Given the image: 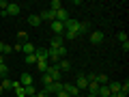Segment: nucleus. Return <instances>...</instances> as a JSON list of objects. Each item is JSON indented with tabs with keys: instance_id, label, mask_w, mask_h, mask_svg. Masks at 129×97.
Returning a JSON list of instances; mask_svg holds the SVG:
<instances>
[{
	"instance_id": "nucleus-1",
	"label": "nucleus",
	"mask_w": 129,
	"mask_h": 97,
	"mask_svg": "<svg viewBox=\"0 0 129 97\" xmlns=\"http://www.w3.org/2000/svg\"><path fill=\"white\" fill-rule=\"evenodd\" d=\"M64 56H67V47L64 45H60V47H56V50H50V47H47V60H52V63H58L60 58H64Z\"/></svg>"
},
{
	"instance_id": "nucleus-2",
	"label": "nucleus",
	"mask_w": 129,
	"mask_h": 97,
	"mask_svg": "<svg viewBox=\"0 0 129 97\" xmlns=\"http://www.w3.org/2000/svg\"><path fill=\"white\" fill-rule=\"evenodd\" d=\"M19 13H22V7H19L17 2H9V5H7V9L0 11V15H2V17H9V15H19Z\"/></svg>"
},
{
	"instance_id": "nucleus-3",
	"label": "nucleus",
	"mask_w": 129,
	"mask_h": 97,
	"mask_svg": "<svg viewBox=\"0 0 129 97\" xmlns=\"http://www.w3.org/2000/svg\"><path fill=\"white\" fill-rule=\"evenodd\" d=\"M43 91H45L47 95H56V93L62 91V82H50V84H45V86H43Z\"/></svg>"
},
{
	"instance_id": "nucleus-4",
	"label": "nucleus",
	"mask_w": 129,
	"mask_h": 97,
	"mask_svg": "<svg viewBox=\"0 0 129 97\" xmlns=\"http://www.w3.org/2000/svg\"><path fill=\"white\" fill-rule=\"evenodd\" d=\"M67 30H69V32H78V35H80V22L73 19V17H69L67 22H64V32H67Z\"/></svg>"
},
{
	"instance_id": "nucleus-5",
	"label": "nucleus",
	"mask_w": 129,
	"mask_h": 97,
	"mask_svg": "<svg viewBox=\"0 0 129 97\" xmlns=\"http://www.w3.org/2000/svg\"><path fill=\"white\" fill-rule=\"evenodd\" d=\"M47 76H50L52 80H54V82H60V78H62V74H60V69L58 67H56V65H50V67H47V71H45Z\"/></svg>"
},
{
	"instance_id": "nucleus-6",
	"label": "nucleus",
	"mask_w": 129,
	"mask_h": 97,
	"mask_svg": "<svg viewBox=\"0 0 129 97\" xmlns=\"http://www.w3.org/2000/svg\"><path fill=\"white\" fill-rule=\"evenodd\" d=\"M75 86H78V91H80V93H82V91H86V86H88L86 74H78V76H75Z\"/></svg>"
},
{
	"instance_id": "nucleus-7",
	"label": "nucleus",
	"mask_w": 129,
	"mask_h": 97,
	"mask_svg": "<svg viewBox=\"0 0 129 97\" xmlns=\"http://www.w3.org/2000/svg\"><path fill=\"white\" fill-rule=\"evenodd\" d=\"M50 28H52V32H54V37H62V35H64V24L56 22V19L50 24Z\"/></svg>"
},
{
	"instance_id": "nucleus-8",
	"label": "nucleus",
	"mask_w": 129,
	"mask_h": 97,
	"mask_svg": "<svg viewBox=\"0 0 129 97\" xmlns=\"http://www.w3.org/2000/svg\"><path fill=\"white\" fill-rule=\"evenodd\" d=\"M62 91H64V93H69L71 97H78V95H80L78 86H75L73 82H67V84H62Z\"/></svg>"
},
{
	"instance_id": "nucleus-9",
	"label": "nucleus",
	"mask_w": 129,
	"mask_h": 97,
	"mask_svg": "<svg viewBox=\"0 0 129 97\" xmlns=\"http://www.w3.org/2000/svg\"><path fill=\"white\" fill-rule=\"evenodd\" d=\"M39 17H41V22H54V11L52 9H43L41 13H39Z\"/></svg>"
},
{
	"instance_id": "nucleus-10",
	"label": "nucleus",
	"mask_w": 129,
	"mask_h": 97,
	"mask_svg": "<svg viewBox=\"0 0 129 97\" xmlns=\"http://www.w3.org/2000/svg\"><path fill=\"white\" fill-rule=\"evenodd\" d=\"M106 39V35H103L101 30H95V32H90V43H95V45H99V43Z\"/></svg>"
},
{
	"instance_id": "nucleus-11",
	"label": "nucleus",
	"mask_w": 129,
	"mask_h": 97,
	"mask_svg": "<svg viewBox=\"0 0 129 97\" xmlns=\"http://www.w3.org/2000/svg\"><path fill=\"white\" fill-rule=\"evenodd\" d=\"M56 67H58V69H60V74H67V71L71 69V63H69V60H67V58H60L58 63H56Z\"/></svg>"
},
{
	"instance_id": "nucleus-12",
	"label": "nucleus",
	"mask_w": 129,
	"mask_h": 97,
	"mask_svg": "<svg viewBox=\"0 0 129 97\" xmlns=\"http://www.w3.org/2000/svg\"><path fill=\"white\" fill-rule=\"evenodd\" d=\"M35 50H37V45H35V43H30V41L22 43V52H24V56H28V54H35Z\"/></svg>"
},
{
	"instance_id": "nucleus-13",
	"label": "nucleus",
	"mask_w": 129,
	"mask_h": 97,
	"mask_svg": "<svg viewBox=\"0 0 129 97\" xmlns=\"http://www.w3.org/2000/svg\"><path fill=\"white\" fill-rule=\"evenodd\" d=\"M35 65H37V69H39V74H45V71H47V67H50V60H37V63H35Z\"/></svg>"
},
{
	"instance_id": "nucleus-14",
	"label": "nucleus",
	"mask_w": 129,
	"mask_h": 97,
	"mask_svg": "<svg viewBox=\"0 0 129 97\" xmlns=\"http://www.w3.org/2000/svg\"><path fill=\"white\" fill-rule=\"evenodd\" d=\"M60 45H64V39L62 37H54L50 41V50H56V47H60Z\"/></svg>"
},
{
	"instance_id": "nucleus-15",
	"label": "nucleus",
	"mask_w": 129,
	"mask_h": 97,
	"mask_svg": "<svg viewBox=\"0 0 129 97\" xmlns=\"http://www.w3.org/2000/svg\"><path fill=\"white\" fill-rule=\"evenodd\" d=\"M35 56H37V60H47V50L45 47H37L35 50Z\"/></svg>"
},
{
	"instance_id": "nucleus-16",
	"label": "nucleus",
	"mask_w": 129,
	"mask_h": 97,
	"mask_svg": "<svg viewBox=\"0 0 129 97\" xmlns=\"http://www.w3.org/2000/svg\"><path fill=\"white\" fill-rule=\"evenodd\" d=\"M0 86H2V91H5V93H9V91H11V86H13V80L2 78V80H0Z\"/></svg>"
},
{
	"instance_id": "nucleus-17",
	"label": "nucleus",
	"mask_w": 129,
	"mask_h": 97,
	"mask_svg": "<svg viewBox=\"0 0 129 97\" xmlns=\"http://www.w3.org/2000/svg\"><path fill=\"white\" fill-rule=\"evenodd\" d=\"M95 82L99 84V86H103V84H108L110 80H108V76H106V74H95Z\"/></svg>"
},
{
	"instance_id": "nucleus-18",
	"label": "nucleus",
	"mask_w": 129,
	"mask_h": 97,
	"mask_svg": "<svg viewBox=\"0 0 129 97\" xmlns=\"http://www.w3.org/2000/svg\"><path fill=\"white\" fill-rule=\"evenodd\" d=\"M19 84H22V86H32V76H30V74H22Z\"/></svg>"
},
{
	"instance_id": "nucleus-19",
	"label": "nucleus",
	"mask_w": 129,
	"mask_h": 97,
	"mask_svg": "<svg viewBox=\"0 0 129 97\" xmlns=\"http://www.w3.org/2000/svg\"><path fill=\"white\" fill-rule=\"evenodd\" d=\"M28 24H30V26H41V17H39L37 13L28 15Z\"/></svg>"
},
{
	"instance_id": "nucleus-20",
	"label": "nucleus",
	"mask_w": 129,
	"mask_h": 97,
	"mask_svg": "<svg viewBox=\"0 0 129 97\" xmlns=\"http://www.w3.org/2000/svg\"><path fill=\"white\" fill-rule=\"evenodd\" d=\"M110 88H108V84H103V86H99V91H97V97H110Z\"/></svg>"
},
{
	"instance_id": "nucleus-21",
	"label": "nucleus",
	"mask_w": 129,
	"mask_h": 97,
	"mask_svg": "<svg viewBox=\"0 0 129 97\" xmlns=\"http://www.w3.org/2000/svg\"><path fill=\"white\" fill-rule=\"evenodd\" d=\"M86 91H88V95H97V91H99V84H97V82H88Z\"/></svg>"
},
{
	"instance_id": "nucleus-22",
	"label": "nucleus",
	"mask_w": 129,
	"mask_h": 97,
	"mask_svg": "<svg viewBox=\"0 0 129 97\" xmlns=\"http://www.w3.org/2000/svg\"><path fill=\"white\" fill-rule=\"evenodd\" d=\"M108 88H110L112 95H116V93L120 91V82H108Z\"/></svg>"
},
{
	"instance_id": "nucleus-23",
	"label": "nucleus",
	"mask_w": 129,
	"mask_h": 97,
	"mask_svg": "<svg viewBox=\"0 0 129 97\" xmlns=\"http://www.w3.org/2000/svg\"><path fill=\"white\" fill-rule=\"evenodd\" d=\"M50 9L54 11V13H56L58 9H62V5H60V0H52V2H50Z\"/></svg>"
},
{
	"instance_id": "nucleus-24",
	"label": "nucleus",
	"mask_w": 129,
	"mask_h": 97,
	"mask_svg": "<svg viewBox=\"0 0 129 97\" xmlns=\"http://www.w3.org/2000/svg\"><path fill=\"white\" fill-rule=\"evenodd\" d=\"M24 91H26V97H35L37 88H35V84H32V86H24Z\"/></svg>"
},
{
	"instance_id": "nucleus-25",
	"label": "nucleus",
	"mask_w": 129,
	"mask_h": 97,
	"mask_svg": "<svg viewBox=\"0 0 129 97\" xmlns=\"http://www.w3.org/2000/svg\"><path fill=\"white\" fill-rule=\"evenodd\" d=\"M17 39H19V43H26L28 41V32L26 30H19L17 32Z\"/></svg>"
},
{
	"instance_id": "nucleus-26",
	"label": "nucleus",
	"mask_w": 129,
	"mask_h": 97,
	"mask_svg": "<svg viewBox=\"0 0 129 97\" xmlns=\"http://www.w3.org/2000/svg\"><path fill=\"white\" fill-rule=\"evenodd\" d=\"M88 28H90V26H88V22H80V35H86Z\"/></svg>"
},
{
	"instance_id": "nucleus-27",
	"label": "nucleus",
	"mask_w": 129,
	"mask_h": 97,
	"mask_svg": "<svg viewBox=\"0 0 129 97\" xmlns=\"http://www.w3.org/2000/svg\"><path fill=\"white\" fill-rule=\"evenodd\" d=\"M24 60H26L28 65H35V63H37V56H35V54H28V56H24Z\"/></svg>"
},
{
	"instance_id": "nucleus-28",
	"label": "nucleus",
	"mask_w": 129,
	"mask_h": 97,
	"mask_svg": "<svg viewBox=\"0 0 129 97\" xmlns=\"http://www.w3.org/2000/svg\"><path fill=\"white\" fill-rule=\"evenodd\" d=\"M7 74H9V67L2 63V65H0V78H7Z\"/></svg>"
},
{
	"instance_id": "nucleus-29",
	"label": "nucleus",
	"mask_w": 129,
	"mask_h": 97,
	"mask_svg": "<svg viewBox=\"0 0 129 97\" xmlns=\"http://www.w3.org/2000/svg\"><path fill=\"white\" fill-rule=\"evenodd\" d=\"M41 80H43V86H45V84H50V82H54V80H52L47 74H43V76H41Z\"/></svg>"
},
{
	"instance_id": "nucleus-30",
	"label": "nucleus",
	"mask_w": 129,
	"mask_h": 97,
	"mask_svg": "<svg viewBox=\"0 0 129 97\" xmlns=\"http://www.w3.org/2000/svg\"><path fill=\"white\" fill-rule=\"evenodd\" d=\"M118 41H120V43H125V41H127V35H125V32H123V30H120V32H118Z\"/></svg>"
},
{
	"instance_id": "nucleus-31",
	"label": "nucleus",
	"mask_w": 129,
	"mask_h": 97,
	"mask_svg": "<svg viewBox=\"0 0 129 97\" xmlns=\"http://www.w3.org/2000/svg\"><path fill=\"white\" fill-rule=\"evenodd\" d=\"M54 97H71V95H69V93H64V91H60V93H56Z\"/></svg>"
},
{
	"instance_id": "nucleus-32",
	"label": "nucleus",
	"mask_w": 129,
	"mask_h": 97,
	"mask_svg": "<svg viewBox=\"0 0 129 97\" xmlns=\"http://www.w3.org/2000/svg\"><path fill=\"white\" fill-rule=\"evenodd\" d=\"M35 97H50V95H47L45 91H41V93H35Z\"/></svg>"
},
{
	"instance_id": "nucleus-33",
	"label": "nucleus",
	"mask_w": 129,
	"mask_h": 97,
	"mask_svg": "<svg viewBox=\"0 0 129 97\" xmlns=\"http://www.w3.org/2000/svg\"><path fill=\"white\" fill-rule=\"evenodd\" d=\"M5 45H7V43H2V41H0V54H2V56H5Z\"/></svg>"
},
{
	"instance_id": "nucleus-34",
	"label": "nucleus",
	"mask_w": 129,
	"mask_h": 97,
	"mask_svg": "<svg viewBox=\"0 0 129 97\" xmlns=\"http://www.w3.org/2000/svg\"><path fill=\"white\" fill-rule=\"evenodd\" d=\"M2 63H5V56H2V54H0V65H2Z\"/></svg>"
},
{
	"instance_id": "nucleus-35",
	"label": "nucleus",
	"mask_w": 129,
	"mask_h": 97,
	"mask_svg": "<svg viewBox=\"0 0 129 97\" xmlns=\"http://www.w3.org/2000/svg\"><path fill=\"white\" fill-rule=\"evenodd\" d=\"M110 97H123V95H118V93H116V95H110Z\"/></svg>"
},
{
	"instance_id": "nucleus-36",
	"label": "nucleus",
	"mask_w": 129,
	"mask_h": 97,
	"mask_svg": "<svg viewBox=\"0 0 129 97\" xmlns=\"http://www.w3.org/2000/svg\"><path fill=\"white\" fill-rule=\"evenodd\" d=\"M0 95H5V91H2V86H0Z\"/></svg>"
},
{
	"instance_id": "nucleus-37",
	"label": "nucleus",
	"mask_w": 129,
	"mask_h": 97,
	"mask_svg": "<svg viewBox=\"0 0 129 97\" xmlns=\"http://www.w3.org/2000/svg\"><path fill=\"white\" fill-rule=\"evenodd\" d=\"M86 97H97V95H86Z\"/></svg>"
},
{
	"instance_id": "nucleus-38",
	"label": "nucleus",
	"mask_w": 129,
	"mask_h": 97,
	"mask_svg": "<svg viewBox=\"0 0 129 97\" xmlns=\"http://www.w3.org/2000/svg\"><path fill=\"white\" fill-rule=\"evenodd\" d=\"M78 97H82V95H78Z\"/></svg>"
},
{
	"instance_id": "nucleus-39",
	"label": "nucleus",
	"mask_w": 129,
	"mask_h": 97,
	"mask_svg": "<svg viewBox=\"0 0 129 97\" xmlns=\"http://www.w3.org/2000/svg\"><path fill=\"white\" fill-rule=\"evenodd\" d=\"M0 80H2V78H0Z\"/></svg>"
}]
</instances>
